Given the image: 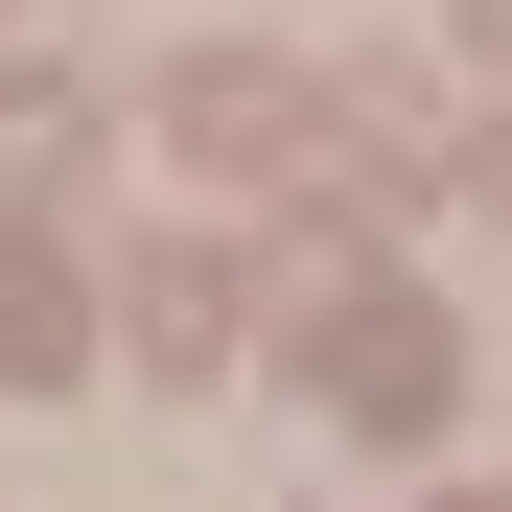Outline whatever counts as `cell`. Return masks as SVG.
<instances>
[{
	"instance_id": "1",
	"label": "cell",
	"mask_w": 512,
	"mask_h": 512,
	"mask_svg": "<svg viewBox=\"0 0 512 512\" xmlns=\"http://www.w3.org/2000/svg\"><path fill=\"white\" fill-rule=\"evenodd\" d=\"M326 373H350V419H443V396H466V350H443L419 303H350V326H326Z\"/></svg>"
},
{
	"instance_id": "2",
	"label": "cell",
	"mask_w": 512,
	"mask_h": 512,
	"mask_svg": "<svg viewBox=\"0 0 512 512\" xmlns=\"http://www.w3.org/2000/svg\"><path fill=\"white\" fill-rule=\"evenodd\" d=\"M140 350H163V373L233 350V256H163V280H140Z\"/></svg>"
},
{
	"instance_id": "3",
	"label": "cell",
	"mask_w": 512,
	"mask_h": 512,
	"mask_svg": "<svg viewBox=\"0 0 512 512\" xmlns=\"http://www.w3.org/2000/svg\"><path fill=\"white\" fill-rule=\"evenodd\" d=\"M443 24H466V47H512V0H443Z\"/></svg>"
}]
</instances>
